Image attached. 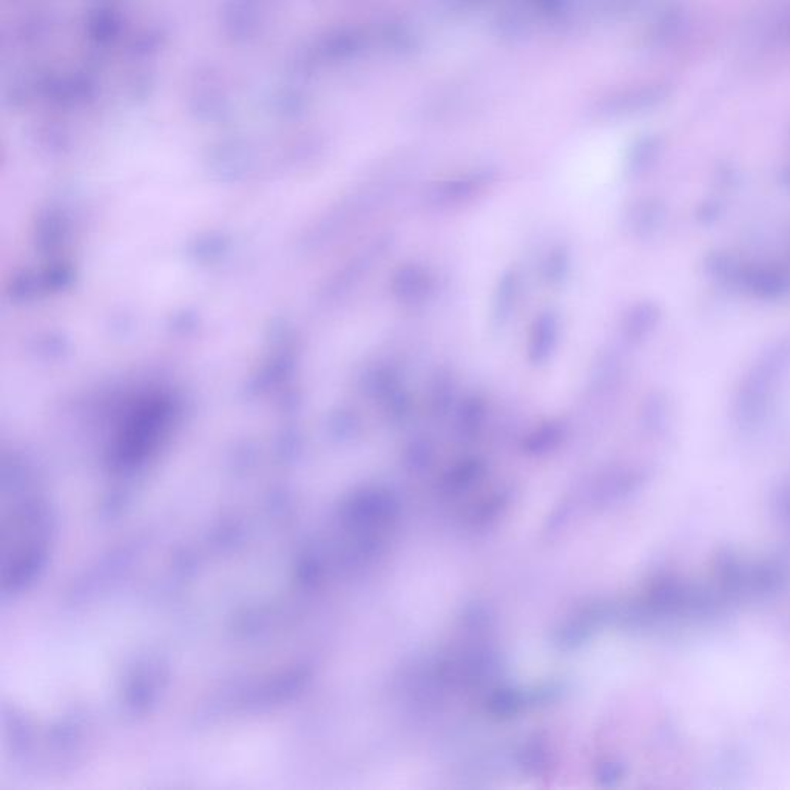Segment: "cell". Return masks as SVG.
Here are the masks:
<instances>
[{"mask_svg":"<svg viewBox=\"0 0 790 790\" xmlns=\"http://www.w3.org/2000/svg\"><path fill=\"white\" fill-rule=\"evenodd\" d=\"M405 386L402 369L391 362L375 363L362 379L363 392L379 405Z\"/></svg>","mask_w":790,"mask_h":790,"instance_id":"obj_6","label":"cell"},{"mask_svg":"<svg viewBox=\"0 0 790 790\" xmlns=\"http://www.w3.org/2000/svg\"><path fill=\"white\" fill-rule=\"evenodd\" d=\"M389 292L403 308H422L436 292V277L425 264L405 261L392 272Z\"/></svg>","mask_w":790,"mask_h":790,"instance_id":"obj_2","label":"cell"},{"mask_svg":"<svg viewBox=\"0 0 790 790\" xmlns=\"http://www.w3.org/2000/svg\"><path fill=\"white\" fill-rule=\"evenodd\" d=\"M497 181L494 170L483 169L445 179L426 190L423 203L431 209H457L473 203Z\"/></svg>","mask_w":790,"mask_h":790,"instance_id":"obj_1","label":"cell"},{"mask_svg":"<svg viewBox=\"0 0 790 790\" xmlns=\"http://www.w3.org/2000/svg\"><path fill=\"white\" fill-rule=\"evenodd\" d=\"M567 429L565 422L559 419L545 420V422L539 423L525 437V451L531 454H544L558 448L567 436Z\"/></svg>","mask_w":790,"mask_h":790,"instance_id":"obj_10","label":"cell"},{"mask_svg":"<svg viewBox=\"0 0 790 790\" xmlns=\"http://www.w3.org/2000/svg\"><path fill=\"white\" fill-rule=\"evenodd\" d=\"M488 400L482 392H470L457 403L454 409L456 428L460 436L471 439L482 431L488 419Z\"/></svg>","mask_w":790,"mask_h":790,"instance_id":"obj_8","label":"cell"},{"mask_svg":"<svg viewBox=\"0 0 790 790\" xmlns=\"http://www.w3.org/2000/svg\"><path fill=\"white\" fill-rule=\"evenodd\" d=\"M619 360L613 351H601L591 360L588 369V389L591 394L604 395L615 388L618 382Z\"/></svg>","mask_w":790,"mask_h":790,"instance_id":"obj_9","label":"cell"},{"mask_svg":"<svg viewBox=\"0 0 790 790\" xmlns=\"http://www.w3.org/2000/svg\"><path fill=\"white\" fill-rule=\"evenodd\" d=\"M562 318L554 309H544L536 314L527 337V360L530 365H548L561 345Z\"/></svg>","mask_w":790,"mask_h":790,"instance_id":"obj_3","label":"cell"},{"mask_svg":"<svg viewBox=\"0 0 790 790\" xmlns=\"http://www.w3.org/2000/svg\"><path fill=\"white\" fill-rule=\"evenodd\" d=\"M574 271L573 250L568 244H553L547 250L541 261V280L550 289H561L568 281Z\"/></svg>","mask_w":790,"mask_h":790,"instance_id":"obj_7","label":"cell"},{"mask_svg":"<svg viewBox=\"0 0 790 790\" xmlns=\"http://www.w3.org/2000/svg\"><path fill=\"white\" fill-rule=\"evenodd\" d=\"M380 408H382L383 416L388 420V423L403 425L411 419L412 412H414V399L405 386L388 397L385 402L380 403Z\"/></svg>","mask_w":790,"mask_h":790,"instance_id":"obj_12","label":"cell"},{"mask_svg":"<svg viewBox=\"0 0 790 790\" xmlns=\"http://www.w3.org/2000/svg\"><path fill=\"white\" fill-rule=\"evenodd\" d=\"M457 399V379L453 369L440 366L431 375L428 385V408L436 419H446L454 414Z\"/></svg>","mask_w":790,"mask_h":790,"instance_id":"obj_5","label":"cell"},{"mask_svg":"<svg viewBox=\"0 0 790 790\" xmlns=\"http://www.w3.org/2000/svg\"><path fill=\"white\" fill-rule=\"evenodd\" d=\"M655 312L649 304H638L624 315L622 320V337L627 341H639L652 328Z\"/></svg>","mask_w":790,"mask_h":790,"instance_id":"obj_11","label":"cell"},{"mask_svg":"<svg viewBox=\"0 0 790 790\" xmlns=\"http://www.w3.org/2000/svg\"><path fill=\"white\" fill-rule=\"evenodd\" d=\"M522 272L517 267H505L494 283L488 309V325L494 332H502L516 314L522 295Z\"/></svg>","mask_w":790,"mask_h":790,"instance_id":"obj_4","label":"cell"}]
</instances>
